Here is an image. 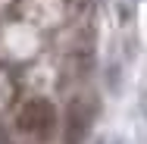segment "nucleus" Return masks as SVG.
<instances>
[{
    "label": "nucleus",
    "mask_w": 147,
    "mask_h": 144,
    "mask_svg": "<svg viewBox=\"0 0 147 144\" xmlns=\"http://www.w3.org/2000/svg\"><path fill=\"white\" fill-rule=\"evenodd\" d=\"M0 144H9V135H6V128L0 125Z\"/></svg>",
    "instance_id": "1"
},
{
    "label": "nucleus",
    "mask_w": 147,
    "mask_h": 144,
    "mask_svg": "<svg viewBox=\"0 0 147 144\" xmlns=\"http://www.w3.org/2000/svg\"><path fill=\"white\" fill-rule=\"evenodd\" d=\"M144 110H147V94H144Z\"/></svg>",
    "instance_id": "2"
}]
</instances>
